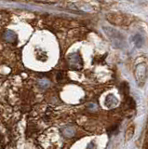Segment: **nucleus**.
Instances as JSON below:
<instances>
[{
	"label": "nucleus",
	"mask_w": 148,
	"mask_h": 149,
	"mask_svg": "<svg viewBox=\"0 0 148 149\" xmlns=\"http://www.w3.org/2000/svg\"><path fill=\"white\" fill-rule=\"evenodd\" d=\"M104 29H105L106 35L109 37V39L115 47L121 48V47H123V45H125L124 37L119 32L112 29V28H104Z\"/></svg>",
	"instance_id": "1"
},
{
	"label": "nucleus",
	"mask_w": 148,
	"mask_h": 149,
	"mask_svg": "<svg viewBox=\"0 0 148 149\" xmlns=\"http://www.w3.org/2000/svg\"><path fill=\"white\" fill-rule=\"evenodd\" d=\"M134 76H135V80L138 87H143L146 81V66L145 63H140L137 65L135 68V72H134Z\"/></svg>",
	"instance_id": "2"
},
{
	"label": "nucleus",
	"mask_w": 148,
	"mask_h": 149,
	"mask_svg": "<svg viewBox=\"0 0 148 149\" xmlns=\"http://www.w3.org/2000/svg\"><path fill=\"white\" fill-rule=\"evenodd\" d=\"M106 19H107V21L115 25H123L128 22L127 17L123 15V14H118V13H110L106 16Z\"/></svg>",
	"instance_id": "3"
},
{
	"label": "nucleus",
	"mask_w": 148,
	"mask_h": 149,
	"mask_svg": "<svg viewBox=\"0 0 148 149\" xmlns=\"http://www.w3.org/2000/svg\"><path fill=\"white\" fill-rule=\"evenodd\" d=\"M69 64L70 67L74 70H80L82 68V60L78 54H72L69 56Z\"/></svg>",
	"instance_id": "4"
},
{
	"label": "nucleus",
	"mask_w": 148,
	"mask_h": 149,
	"mask_svg": "<svg viewBox=\"0 0 148 149\" xmlns=\"http://www.w3.org/2000/svg\"><path fill=\"white\" fill-rule=\"evenodd\" d=\"M104 104L107 107H113L117 104V99L113 94H110L106 97V100H105Z\"/></svg>",
	"instance_id": "5"
},
{
	"label": "nucleus",
	"mask_w": 148,
	"mask_h": 149,
	"mask_svg": "<svg viewBox=\"0 0 148 149\" xmlns=\"http://www.w3.org/2000/svg\"><path fill=\"white\" fill-rule=\"evenodd\" d=\"M134 132H135V127H134L133 125L129 126V127L127 129L126 132H125V141L128 142L129 140H131L134 135Z\"/></svg>",
	"instance_id": "6"
},
{
	"label": "nucleus",
	"mask_w": 148,
	"mask_h": 149,
	"mask_svg": "<svg viewBox=\"0 0 148 149\" xmlns=\"http://www.w3.org/2000/svg\"><path fill=\"white\" fill-rule=\"evenodd\" d=\"M38 84V87L40 88H42V90H46V88H48L50 86V81L49 80V79L43 77V78L39 79Z\"/></svg>",
	"instance_id": "7"
},
{
	"label": "nucleus",
	"mask_w": 148,
	"mask_h": 149,
	"mask_svg": "<svg viewBox=\"0 0 148 149\" xmlns=\"http://www.w3.org/2000/svg\"><path fill=\"white\" fill-rule=\"evenodd\" d=\"M62 132L65 137H73L75 135L76 132L72 127H64L62 130Z\"/></svg>",
	"instance_id": "8"
},
{
	"label": "nucleus",
	"mask_w": 148,
	"mask_h": 149,
	"mask_svg": "<svg viewBox=\"0 0 148 149\" xmlns=\"http://www.w3.org/2000/svg\"><path fill=\"white\" fill-rule=\"evenodd\" d=\"M133 41H134V43L136 44V46L138 47V48H140V47L142 45V43H143V39H142V37L141 36H139V35H137V36H135L133 37Z\"/></svg>",
	"instance_id": "9"
},
{
	"label": "nucleus",
	"mask_w": 148,
	"mask_h": 149,
	"mask_svg": "<svg viewBox=\"0 0 148 149\" xmlns=\"http://www.w3.org/2000/svg\"><path fill=\"white\" fill-rule=\"evenodd\" d=\"M87 149H95V146H94V143H90L89 146H88Z\"/></svg>",
	"instance_id": "10"
}]
</instances>
